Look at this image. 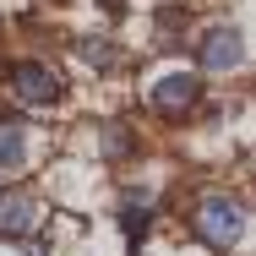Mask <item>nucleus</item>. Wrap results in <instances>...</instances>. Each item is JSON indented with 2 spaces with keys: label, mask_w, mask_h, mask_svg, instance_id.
<instances>
[{
  "label": "nucleus",
  "mask_w": 256,
  "mask_h": 256,
  "mask_svg": "<svg viewBox=\"0 0 256 256\" xmlns=\"http://www.w3.org/2000/svg\"><path fill=\"white\" fill-rule=\"evenodd\" d=\"M196 234H202V246H212V251H229V246L246 234V212H240V202L207 196V202L196 207Z\"/></svg>",
  "instance_id": "nucleus-1"
},
{
  "label": "nucleus",
  "mask_w": 256,
  "mask_h": 256,
  "mask_svg": "<svg viewBox=\"0 0 256 256\" xmlns=\"http://www.w3.org/2000/svg\"><path fill=\"white\" fill-rule=\"evenodd\" d=\"M11 88H16V98H28V104H54L60 98V76L50 66H38V60H22L11 71Z\"/></svg>",
  "instance_id": "nucleus-2"
},
{
  "label": "nucleus",
  "mask_w": 256,
  "mask_h": 256,
  "mask_svg": "<svg viewBox=\"0 0 256 256\" xmlns=\"http://www.w3.org/2000/svg\"><path fill=\"white\" fill-rule=\"evenodd\" d=\"M196 93H202V82H196L191 71H169V76L153 88V109L174 120V114H186V109L196 104Z\"/></svg>",
  "instance_id": "nucleus-3"
},
{
  "label": "nucleus",
  "mask_w": 256,
  "mask_h": 256,
  "mask_svg": "<svg viewBox=\"0 0 256 256\" xmlns=\"http://www.w3.org/2000/svg\"><path fill=\"white\" fill-rule=\"evenodd\" d=\"M240 54H246L240 28H207V38H202V71H234Z\"/></svg>",
  "instance_id": "nucleus-4"
},
{
  "label": "nucleus",
  "mask_w": 256,
  "mask_h": 256,
  "mask_svg": "<svg viewBox=\"0 0 256 256\" xmlns=\"http://www.w3.org/2000/svg\"><path fill=\"white\" fill-rule=\"evenodd\" d=\"M33 218H38V202L28 191H6L0 196V234H28Z\"/></svg>",
  "instance_id": "nucleus-5"
},
{
  "label": "nucleus",
  "mask_w": 256,
  "mask_h": 256,
  "mask_svg": "<svg viewBox=\"0 0 256 256\" xmlns=\"http://www.w3.org/2000/svg\"><path fill=\"white\" fill-rule=\"evenodd\" d=\"M148 218H153V196H148V191H126V196H120V229H126L131 240L148 234Z\"/></svg>",
  "instance_id": "nucleus-6"
},
{
  "label": "nucleus",
  "mask_w": 256,
  "mask_h": 256,
  "mask_svg": "<svg viewBox=\"0 0 256 256\" xmlns=\"http://www.w3.org/2000/svg\"><path fill=\"white\" fill-rule=\"evenodd\" d=\"M22 164H28V131L16 120H6L0 126V174H16Z\"/></svg>",
  "instance_id": "nucleus-7"
},
{
  "label": "nucleus",
  "mask_w": 256,
  "mask_h": 256,
  "mask_svg": "<svg viewBox=\"0 0 256 256\" xmlns=\"http://www.w3.org/2000/svg\"><path fill=\"white\" fill-rule=\"evenodd\" d=\"M126 148H131V131L120 120H109L104 126V158H126Z\"/></svg>",
  "instance_id": "nucleus-8"
},
{
  "label": "nucleus",
  "mask_w": 256,
  "mask_h": 256,
  "mask_svg": "<svg viewBox=\"0 0 256 256\" xmlns=\"http://www.w3.org/2000/svg\"><path fill=\"white\" fill-rule=\"evenodd\" d=\"M82 54H88V60H98V66H104V60H109V44H104V38H82Z\"/></svg>",
  "instance_id": "nucleus-9"
}]
</instances>
